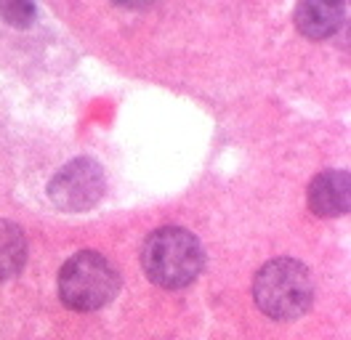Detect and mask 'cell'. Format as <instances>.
Returning a JSON list of instances; mask_svg holds the SVG:
<instances>
[{
  "instance_id": "cell-7",
  "label": "cell",
  "mask_w": 351,
  "mask_h": 340,
  "mask_svg": "<svg viewBox=\"0 0 351 340\" xmlns=\"http://www.w3.org/2000/svg\"><path fill=\"white\" fill-rule=\"evenodd\" d=\"M27 263V236L22 226L0 218V284L14 279Z\"/></svg>"
},
{
  "instance_id": "cell-2",
  "label": "cell",
  "mask_w": 351,
  "mask_h": 340,
  "mask_svg": "<svg viewBox=\"0 0 351 340\" xmlns=\"http://www.w3.org/2000/svg\"><path fill=\"white\" fill-rule=\"evenodd\" d=\"M256 306L277 321L304 317L314 300V282L304 263L293 258H274L263 263L253 279Z\"/></svg>"
},
{
  "instance_id": "cell-3",
  "label": "cell",
  "mask_w": 351,
  "mask_h": 340,
  "mask_svg": "<svg viewBox=\"0 0 351 340\" xmlns=\"http://www.w3.org/2000/svg\"><path fill=\"white\" fill-rule=\"evenodd\" d=\"M120 271L96 250L75 253L59 271V298L72 311H96L114 300Z\"/></svg>"
},
{
  "instance_id": "cell-6",
  "label": "cell",
  "mask_w": 351,
  "mask_h": 340,
  "mask_svg": "<svg viewBox=\"0 0 351 340\" xmlns=\"http://www.w3.org/2000/svg\"><path fill=\"white\" fill-rule=\"evenodd\" d=\"M341 21H343V5L332 0H325V3L306 0L295 8V27L311 40L335 35L341 29Z\"/></svg>"
},
{
  "instance_id": "cell-4",
  "label": "cell",
  "mask_w": 351,
  "mask_h": 340,
  "mask_svg": "<svg viewBox=\"0 0 351 340\" xmlns=\"http://www.w3.org/2000/svg\"><path fill=\"white\" fill-rule=\"evenodd\" d=\"M104 191H107V175L93 157H77L66 162L48 184L51 202L64 212L90 210L104 197Z\"/></svg>"
},
{
  "instance_id": "cell-5",
  "label": "cell",
  "mask_w": 351,
  "mask_h": 340,
  "mask_svg": "<svg viewBox=\"0 0 351 340\" xmlns=\"http://www.w3.org/2000/svg\"><path fill=\"white\" fill-rule=\"evenodd\" d=\"M308 208L322 218L346 215L351 208V178L346 170H322L308 186Z\"/></svg>"
},
{
  "instance_id": "cell-8",
  "label": "cell",
  "mask_w": 351,
  "mask_h": 340,
  "mask_svg": "<svg viewBox=\"0 0 351 340\" xmlns=\"http://www.w3.org/2000/svg\"><path fill=\"white\" fill-rule=\"evenodd\" d=\"M35 3H19V0H5V3H0V16L8 21L11 27H29L32 21H35Z\"/></svg>"
},
{
  "instance_id": "cell-1",
  "label": "cell",
  "mask_w": 351,
  "mask_h": 340,
  "mask_svg": "<svg viewBox=\"0 0 351 340\" xmlns=\"http://www.w3.org/2000/svg\"><path fill=\"white\" fill-rule=\"evenodd\" d=\"M141 263H144V274L157 287L181 290L199 276L205 253L192 232L181 226H162L147 236Z\"/></svg>"
}]
</instances>
